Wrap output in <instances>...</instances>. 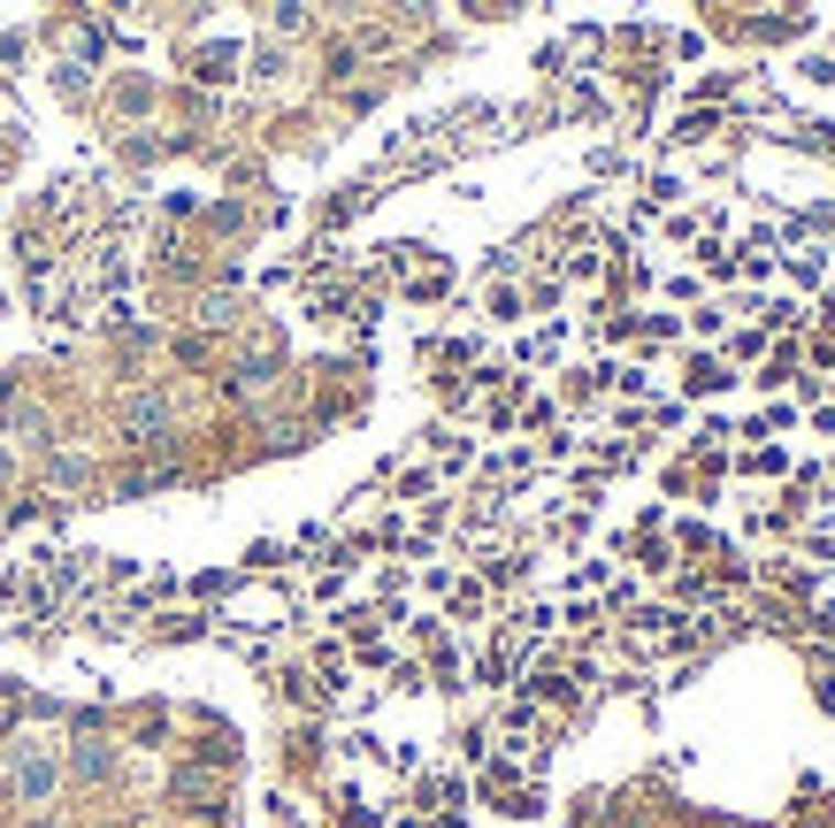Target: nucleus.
<instances>
[{
	"instance_id": "5",
	"label": "nucleus",
	"mask_w": 835,
	"mask_h": 828,
	"mask_svg": "<svg viewBox=\"0 0 835 828\" xmlns=\"http://www.w3.org/2000/svg\"><path fill=\"white\" fill-rule=\"evenodd\" d=\"M31 828H54V821H31Z\"/></svg>"
},
{
	"instance_id": "3",
	"label": "nucleus",
	"mask_w": 835,
	"mask_h": 828,
	"mask_svg": "<svg viewBox=\"0 0 835 828\" xmlns=\"http://www.w3.org/2000/svg\"><path fill=\"white\" fill-rule=\"evenodd\" d=\"M713 131H720V116H713V108H690V116L674 123V139H713Z\"/></svg>"
},
{
	"instance_id": "4",
	"label": "nucleus",
	"mask_w": 835,
	"mask_h": 828,
	"mask_svg": "<svg viewBox=\"0 0 835 828\" xmlns=\"http://www.w3.org/2000/svg\"><path fill=\"white\" fill-rule=\"evenodd\" d=\"M682 200V176H652V207H674Z\"/></svg>"
},
{
	"instance_id": "1",
	"label": "nucleus",
	"mask_w": 835,
	"mask_h": 828,
	"mask_svg": "<svg viewBox=\"0 0 835 828\" xmlns=\"http://www.w3.org/2000/svg\"><path fill=\"white\" fill-rule=\"evenodd\" d=\"M54 783H62V767H54L46 752H31V760L15 767V798H23V806H46V798H54Z\"/></svg>"
},
{
	"instance_id": "2",
	"label": "nucleus",
	"mask_w": 835,
	"mask_h": 828,
	"mask_svg": "<svg viewBox=\"0 0 835 828\" xmlns=\"http://www.w3.org/2000/svg\"><path fill=\"white\" fill-rule=\"evenodd\" d=\"M728 384H736V376H728L720 361H690V384H682V391H690V399H705V391H728Z\"/></svg>"
}]
</instances>
